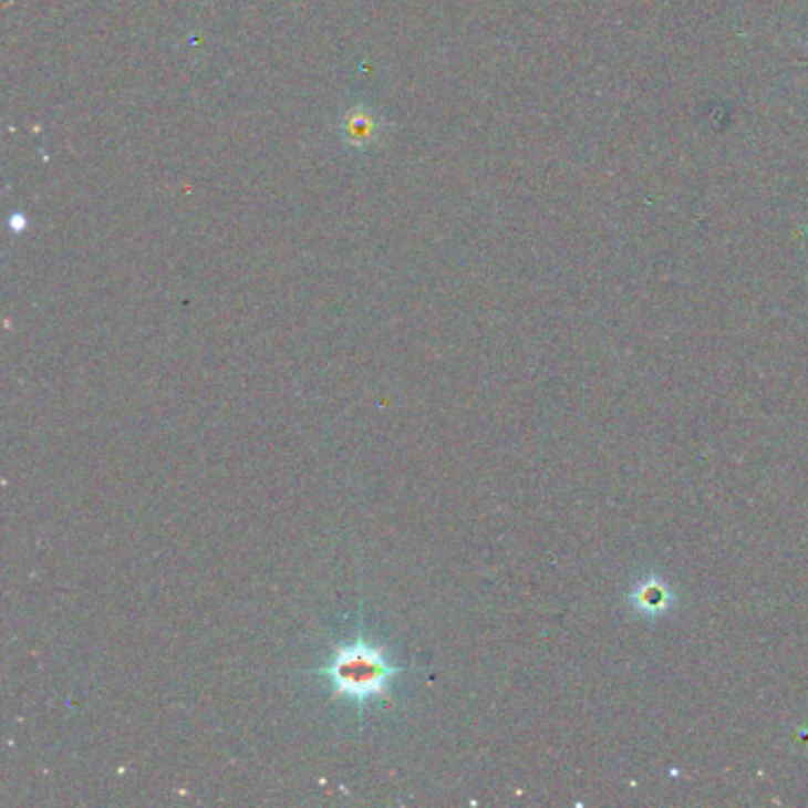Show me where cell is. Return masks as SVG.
Listing matches in <instances>:
<instances>
[{
	"instance_id": "2",
	"label": "cell",
	"mask_w": 808,
	"mask_h": 808,
	"mask_svg": "<svg viewBox=\"0 0 808 808\" xmlns=\"http://www.w3.org/2000/svg\"><path fill=\"white\" fill-rule=\"evenodd\" d=\"M635 600H638V604H641V608H645L648 612H660V610H664V608H666V600H669V595L664 593V588H662L660 583H648V586H643V588H641V591H638Z\"/></svg>"
},
{
	"instance_id": "1",
	"label": "cell",
	"mask_w": 808,
	"mask_h": 808,
	"mask_svg": "<svg viewBox=\"0 0 808 808\" xmlns=\"http://www.w3.org/2000/svg\"><path fill=\"white\" fill-rule=\"evenodd\" d=\"M401 671L384 648L370 643L361 633L353 641L336 645L328 662L313 669L330 685L332 697L349 700L356 706L390 695Z\"/></svg>"
}]
</instances>
